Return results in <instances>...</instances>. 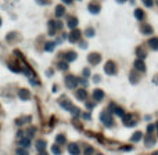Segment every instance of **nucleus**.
<instances>
[{
	"instance_id": "nucleus-8",
	"label": "nucleus",
	"mask_w": 158,
	"mask_h": 155,
	"mask_svg": "<svg viewBox=\"0 0 158 155\" xmlns=\"http://www.w3.org/2000/svg\"><path fill=\"white\" fill-rule=\"evenodd\" d=\"M104 92L101 90V89H95L93 90V93H92V97H93V100H95V103H97V101H101V100L104 99Z\"/></svg>"
},
{
	"instance_id": "nucleus-4",
	"label": "nucleus",
	"mask_w": 158,
	"mask_h": 155,
	"mask_svg": "<svg viewBox=\"0 0 158 155\" xmlns=\"http://www.w3.org/2000/svg\"><path fill=\"white\" fill-rule=\"evenodd\" d=\"M122 123L125 125L126 127H132V126H135V125L137 123V121L135 119V116H133L132 114H125L122 116Z\"/></svg>"
},
{
	"instance_id": "nucleus-22",
	"label": "nucleus",
	"mask_w": 158,
	"mask_h": 155,
	"mask_svg": "<svg viewBox=\"0 0 158 155\" xmlns=\"http://www.w3.org/2000/svg\"><path fill=\"white\" fill-rule=\"evenodd\" d=\"M147 43H148V47L151 50H155V51L158 50V37H151Z\"/></svg>"
},
{
	"instance_id": "nucleus-33",
	"label": "nucleus",
	"mask_w": 158,
	"mask_h": 155,
	"mask_svg": "<svg viewBox=\"0 0 158 155\" xmlns=\"http://www.w3.org/2000/svg\"><path fill=\"white\" fill-rule=\"evenodd\" d=\"M114 114H115V115H118V116H121V118H122V116L125 115V111H124V108H122V107H117V108H115V110H114Z\"/></svg>"
},
{
	"instance_id": "nucleus-56",
	"label": "nucleus",
	"mask_w": 158,
	"mask_h": 155,
	"mask_svg": "<svg viewBox=\"0 0 158 155\" xmlns=\"http://www.w3.org/2000/svg\"><path fill=\"white\" fill-rule=\"evenodd\" d=\"M152 82H154V83H158V78H154V79H152Z\"/></svg>"
},
{
	"instance_id": "nucleus-15",
	"label": "nucleus",
	"mask_w": 158,
	"mask_h": 155,
	"mask_svg": "<svg viewBox=\"0 0 158 155\" xmlns=\"http://www.w3.org/2000/svg\"><path fill=\"white\" fill-rule=\"evenodd\" d=\"M135 54L137 56V60H144L146 57H147V53H146L144 47H141V46L136 47V50H135Z\"/></svg>"
},
{
	"instance_id": "nucleus-2",
	"label": "nucleus",
	"mask_w": 158,
	"mask_h": 155,
	"mask_svg": "<svg viewBox=\"0 0 158 155\" xmlns=\"http://www.w3.org/2000/svg\"><path fill=\"white\" fill-rule=\"evenodd\" d=\"M64 82H65V86L68 87V89H75L78 86V78H76L75 75H67L65 78H64Z\"/></svg>"
},
{
	"instance_id": "nucleus-60",
	"label": "nucleus",
	"mask_w": 158,
	"mask_h": 155,
	"mask_svg": "<svg viewBox=\"0 0 158 155\" xmlns=\"http://www.w3.org/2000/svg\"><path fill=\"white\" fill-rule=\"evenodd\" d=\"M97 155H103V154H97Z\"/></svg>"
},
{
	"instance_id": "nucleus-39",
	"label": "nucleus",
	"mask_w": 158,
	"mask_h": 155,
	"mask_svg": "<svg viewBox=\"0 0 158 155\" xmlns=\"http://www.w3.org/2000/svg\"><path fill=\"white\" fill-rule=\"evenodd\" d=\"M17 155H29V152H28L25 148H21V147H19V148L17 149Z\"/></svg>"
},
{
	"instance_id": "nucleus-16",
	"label": "nucleus",
	"mask_w": 158,
	"mask_h": 155,
	"mask_svg": "<svg viewBox=\"0 0 158 155\" xmlns=\"http://www.w3.org/2000/svg\"><path fill=\"white\" fill-rule=\"evenodd\" d=\"M133 65H135V69H137L139 72H146V64L143 60H136V61L133 62Z\"/></svg>"
},
{
	"instance_id": "nucleus-42",
	"label": "nucleus",
	"mask_w": 158,
	"mask_h": 155,
	"mask_svg": "<svg viewBox=\"0 0 158 155\" xmlns=\"http://www.w3.org/2000/svg\"><path fill=\"white\" fill-rule=\"evenodd\" d=\"M38 4L40 6H47V4H50V0H35Z\"/></svg>"
},
{
	"instance_id": "nucleus-47",
	"label": "nucleus",
	"mask_w": 158,
	"mask_h": 155,
	"mask_svg": "<svg viewBox=\"0 0 158 155\" xmlns=\"http://www.w3.org/2000/svg\"><path fill=\"white\" fill-rule=\"evenodd\" d=\"M53 74H54V71H53L51 68H49L47 71H46V75H47L49 78H51V76H53Z\"/></svg>"
},
{
	"instance_id": "nucleus-30",
	"label": "nucleus",
	"mask_w": 158,
	"mask_h": 155,
	"mask_svg": "<svg viewBox=\"0 0 158 155\" xmlns=\"http://www.w3.org/2000/svg\"><path fill=\"white\" fill-rule=\"evenodd\" d=\"M141 137H143V133H141V132H136V133H135V134L132 136L130 141H132V143H137V141H139Z\"/></svg>"
},
{
	"instance_id": "nucleus-46",
	"label": "nucleus",
	"mask_w": 158,
	"mask_h": 155,
	"mask_svg": "<svg viewBox=\"0 0 158 155\" xmlns=\"http://www.w3.org/2000/svg\"><path fill=\"white\" fill-rule=\"evenodd\" d=\"M154 129H155L154 125H148V126H147V132H148V134H151L152 132H154Z\"/></svg>"
},
{
	"instance_id": "nucleus-1",
	"label": "nucleus",
	"mask_w": 158,
	"mask_h": 155,
	"mask_svg": "<svg viewBox=\"0 0 158 155\" xmlns=\"http://www.w3.org/2000/svg\"><path fill=\"white\" fill-rule=\"evenodd\" d=\"M100 121L101 123L104 125V126H107V127H111V126H114V119H112V115H111V112L110 111H103L100 114Z\"/></svg>"
},
{
	"instance_id": "nucleus-29",
	"label": "nucleus",
	"mask_w": 158,
	"mask_h": 155,
	"mask_svg": "<svg viewBox=\"0 0 158 155\" xmlns=\"http://www.w3.org/2000/svg\"><path fill=\"white\" fill-rule=\"evenodd\" d=\"M31 116H25V118H19V119H17L15 121V125L17 126H21V125H24V123H26V122H31Z\"/></svg>"
},
{
	"instance_id": "nucleus-41",
	"label": "nucleus",
	"mask_w": 158,
	"mask_h": 155,
	"mask_svg": "<svg viewBox=\"0 0 158 155\" xmlns=\"http://www.w3.org/2000/svg\"><path fill=\"white\" fill-rule=\"evenodd\" d=\"M95 107H96V103H95V101H88V103H86V108H88L89 111H90V110H93Z\"/></svg>"
},
{
	"instance_id": "nucleus-53",
	"label": "nucleus",
	"mask_w": 158,
	"mask_h": 155,
	"mask_svg": "<svg viewBox=\"0 0 158 155\" xmlns=\"http://www.w3.org/2000/svg\"><path fill=\"white\" fill-rule=\"evenodd\" d=\"M56 92H58V86H57V85H54V86H53V93H56Z\"/></svg>"
},
{
	"instance_id": "nucleus-24",
	"label": "nucleus",
	"mask_w": 158,
	"mask_h": 155,
	"mask_svg": "<svg viewBox=\"0 0 158 155\" xmlns=\"http://www.w3.org/2000/svg\"><path fill=\"white\" fill-rule=\"evenodd\" d=\"M144 141H146V147H152L154 145V143H155V137H152L151 134H147L144 138Z\"/></svg>"
},
{
	"instance_id": "nucleus-51",
	"label": "nucleus",
	"mask_w": 158,
	"mask_h": 155,
	"mask_svg": "<svg viewBox=\"0 0 158 155\" xmlns=\"http://www.w3.org/2000/svg\"><path fill=\"white\" fill-rule=\"evenodd\" d=\"M130 149H132L130 145H125V147H122V151H130Z\"/></svg>"
},
{
	"instance_id": "nucleus-44",
	"label": "nucleus",
	"mask_w": 158,
	"mask_h": 155,
	"mask_svg": "<svg viewBox=\"0 0 158 155\" xmlns=\"http://www.w3.org/2000/svg\"><path fill=\"white\" fill-rule=\"evenodd\" d=\"M63 26H64V24L61 22V21H56V28H57V31H61Z\"/></svg>"
},
{
	"instance_id": "nucleus-3",
	"label": "nucleus",
	"mask_w": 158,
	"mask_h": 155,
	"mask_svg": "<svg viewBox=\"0 0 158 155\" xmlns=\"http://www.w3.org/2000/svg\"><path fill=\"white\" fill-rule=\"evenodd\" d=\"M104 72H106L107 75H110V76H114V75H117V72H118L117 64H115L114 61H107V64L104 65Z\"/></svg>"
},
{
	"instance_id": "nucleus-37",
	"label": "nucleus",
	"mask_w": 158,
	"mask_h": 155,
	"mask_svg": "<svg viewBox=\"0 0 158 155\" xmlns=\"http://www.w3.org/2000/svg\"><path fill=\"white\" fill-rule=\"evenodd\" d=\"M85 35H86L88 37H93V36H95V29H93V28H86Z\"/></svg>"
},
{
	"instance_id": "nucleus-45",
	"label": "nucleus",
	"mask_w": 158,
	"mask_h": 155,
	"mask_svg": "<svg viewBox=\"0 0 158 155\" xmlns=\"http://www.w3.org/2000/svg\"><path fill=\"white\" fill-rule=\"evenodd\" d=\"M93 154V148L92 147H86V149H85V155H92Z\"/></svg>"
},
{
	"instance_id": "nucleus-43",
	"label": "nucleus",
	"mask_w": 158,
	"mask_h": 155,
	"mask_svg": "<svg viewBox=\"0 0 158 155\" xmlns=\"http://www.w3.org/2000/svg\"><path fill=\"white\" fill-rule=\"evenodd\" d=\"M29 82H31L32 86H35V85H36V86H39V85H40V82H39L36 78H35V79H33V78H31V79H29Z\"/></svg>"
},
{
	"instance_id": "nucleus-59",
	"label": "nucleus",
	"mask_w": 158,
	"mask_h": 155,
	"mask_svg": "<svg viewBox=\"0 0 158 155\" xmlns=\"http://www.w3.org/2000/svg\"><path fill=\"white\" fill-rule=\"evenodd\" d=\"M0 26H1V18H0Z\"/></svg>"
},
{
	"instance_id": "nucleus-14",
	"label": "nucleus",
	"mask_w": 158,
	"mask_h": 155,
	"mask_svg": "<svg viewBox=\"0 0 158 155\" xmlns=\"http://www.w3.org/2000/svg\"><path fill=\"white\" fill-rule=\"evenodd\" d=\"M75 96L78 100H81V101H85V100L88 99V92H86V89H78L75 92Z\"/></svg>"
},
{
	"instance_id": "nucleus-26",
	"label": "nucleus",
	"mask_w": 158,
	"mask_h": 155,
	"mask_svg": "<svg viewBox=\"0 0 158 155\" xmlns=\"http://www.w3.org/2000/svg\"><path fill=\"white\" fill-rule=\"evenodd\" d=\"M22 74L26 75L29 79H31V78H33V76H36V75L33 74V71H32L31 68H28V67H24V68H22Z\"/></svg>"
},
{
	"instance_id": "nucleus-40",
	"label": "nucleus",
	"mask_w": 158,
	"mask_h": 155,
	"mask_svg": "<svg viewBox=\"0 0 158 155\" xmlns=\"http://www.w3.org/2000/svg\"><path fill=\"white\" fill-rule=\"evenodd\" d=\"M82 74H83V78H85V79H89V78H90V68H85Z\"/></svg>"
},
{
	"instance_id": "nucleus-13",
	"label": "nucleus",
	"mask_w": 158,
	"mask_h": 155,
	"mask_svg": "<svg viewBox=\"0 0 158 155\" xmlns=\"http://www.w3.org/2000/svg\"><path fill=\"white\" fill-rule=\"evenodd\" d=\"M60 105L63 107L64 110H67V111H71V108L74 107L72 105V103H71L67 97H61V100H60Z\"/></svg>"
},
{
	"instance_id": "nucleus-21",
	"label": "nucleus",
	"mask_w": 158,
	"mask_h": 155,
	"mask_svg": "<svg viewBox=\"0 0 158 155\" xmlns=\"http://www.w3.org/2000/svg\"><path fill=\"white\" fill-rule=\"evenodd\" d=\"M18 144H19L21 148H28V147L31 145V140H29L28 137H22V138H19Z\"/></svg>"
},
{
	"instance_id": "nucleus-19",
	"label": "nucleus",
	"mask_w": 158,
	"mask_h": 155,
	"mask_svg": "<svg viewBox=\"0 0 158 155\" xmlns=\"http://www.w3.org/2000/svg\"><path fill=\"white\" fill-rule=\"evenodd\" d=\"M46 145H47V143L44 140H38L35 143V147H36V149H38L39 152H43L44 149H46Z\"/></svg>"
},
{
	"instance_id": "nucleus-61",
	"label": "nucleus",
	"mask_w": 158,
	"mask_h": 155,
	"mask_svg": "<svg viewBox=\"0 0 158 155\" xmlns=\"http://www.w3.org/2000/svg\"><path fill=\"white\" fill-rule=\"evenodd\" d=\"M157 4H158V0H157Z\"/></svg>"
},
{
	"instance_id": "nucleus-27",
	"label": "nucleus",
	"mask_w": 158,
	"mask_h": 155,
	"mask_svg": "<svg viewBox=\"0 0 158 155\" xmlns=\"http://www.w3.org/2000/svg\"><path fill=\"white\" fill-rule=\"evenodd\" d=\"M56 47V42H46L44 43V51H53Z\"/></svg>"
},
{
	"instance_id": "nucleus-38",
	"label": "nucleus",
	"mask_w": 158,
	"mask_h": 155,
	"mask_svg": "<svg viewBox=\"0 0 158 155\" xmlns=\"http://www.w3.org/2000/svg\"><path fill=\"white\" fill-rule=\"evenodd\" d=\"M141 3H143L147 8H150V7L154 6V0H141Z\"/></svg>"
},
{
	"instance_id": "nucleus-54",
	"label": "nucleus",
	"mask_w": 158,
	"mask_h": 155,
	"mask_svg": "<svg viewBox=\"0 0 158 155\" xmlns=\"http://www.w3.org/2000/svg\"><path fill=\"white\" fill-rule=\"evenodd\" d=\"M38 155H49V154H46V151H43V152H39Z\"/></svg>"
},
{
	"instance_id": "nucleus-12",
	"label": "nucleus",
	"mask_w": 158,
	"mask_h": 155,
	"mask_svg": "<svg viewBox=\"0 0 158 155\" xmlns=\"http://www.w3.org/2000/svg\"><path fill=\"white\" fill-rule=\"evenodd\" d=\"M88 10H89L90 14H99L100 10H101V6L99 4V3H89Z\"/></svg>"
},
{
	"instance_id": "nucleus-17",
	"label": "nucleus",
	"mask_w": 158,
	"mask_h": 155,
	"mask_svg": "<svg viewBox=\"0 0 158 155\" xmlns=\"http://www.w3.org/2000/svg\"><path fill=\"white\" fill-rule=\"evenodd\" d=\"M140 31H141V33H143V35H151L152 32H154V29H152V26L150 24H141V26H140Z\"/></svg>"
},
{
	"instance_id": "nucleus-7",
	"label": "nucleus",
	"mask_w": 158,
	"mask_h": 155,
	"mask_svg": "<svg viewBox=\"0 0 158 155\" xmlns=\"http://www.w3.org/2000/svg\"><path fill=\"white\" fill-rule=\"evenodd\" d=\"M61 57H64V60L70 64V62L75 61L78 56H76L75 51H72V50H71V51H67V53H61Z\"/></svg>"
},
{
	"instance_id": "nucleus-31",
	"label": "nucleus",
	"mask_w": 158,
	"mask_h": 155,
	"mask_svg": "<svg viewBox=\"0 0 158 155\" xmlns=\"http://www.w3.org/2000/svg\"><path fill=\"white\" fill-rule=\"evenodd\" d=\"M7 67H8V69H10V71H13V72H15V74H19V72H22V69L18 68L15 64H8Z\"/></svg>"
},
{
	"instance_id": "nucleus-11",
	"label": "nucleus",
	"mask_w": 158,
	"mask_h": 155,
	"mask_svg": "<svg viewBox=\"0 0 158 155\" xmlns=\"http://www.w3.org/2000/svg\"><path fill=\"white\" fill-rule=\"evenodd\" d=\"M68 152L71 155H79L81 154V148H79V145L76 143H71L68 144Z\"/></svg>"
},
{
	"instance_id": "nucleus-20",
	"label": "nucleus",
	"mask_w": 158,
	"mask_h": 155,
	"mask_svg": "<svg viewBox=\"0 0 158 155\" xmlns=\"http://www.w3.org/2000/svg\"><path fill=\"white\" fill-rule=\"evenodd\" d=\"M54 14H56V17H57V18H61L64 14H65V7H64L63 4H58V6L56 7V11H54Z\"/></svg>"
},
{
	"instance_id": "nucleus-18",
	"label": "nucleus",
	"mask_w": 158,
	"mask_h": 155,
	"mask_svg": "<svg viewBox=\"0 0 158 155\" xmlns=\"http://www.w3.org/2000/svg\"><path fill=\"white\" fill-rule=\"evenodd\" d=\"M47 26H49V35H50V36H54V35H56V32H57V28H56V21H54V19H50V21L47 22Z\"/></svg>"
},
{
	"instance_id": "nucleus-23",
	"label": "nucleus",
	"mask_w": 158,
	"mask_h": 155,
	"mask_svg": "<svg viewBox=\"0 0 158 155\" xmlns=\"http://www.w3.org/2000/svg\"><path fill=\"white\" fill-rule=\"evenodd\" d=\"M140 78L137 74H135V71H132L130 74H129V82L132 83V85H136V83H139Z\"/></svg>"
},
{
	"instance_id": "nucleus-52",
	"label": "nucleus",
	"mask_w": 158,
	"mask_h": 155,
	"mask_svg": "<svg viewBox=\"0 0 158 155\" xmlns=\"http://www.w3.org/2000/svg\"><path fill=\"white\" fill-rule=\"evenodd\" d=\"M72 1H74V0H63L64 4H68V6H70V4H72Z\"/></svg>"
},
{
	"instance_id": "nucleus-25",
	"label": "nucleus",
	"mask_w": 158,
	"mask_h": 155,
	"mask_svg": "<svg viewBox=\"0 0 158 155\" xmlns=\"http://www.w3.org/2000/svg\"><path fill=\"white\" fill-rule=\"evenodd\" d=\"M135 18L137 19V21H143L144 19V11L141 8H136L135 10Z\"/></svg>"
},
{
	"instance_id": "nucleus-48",
	"label": "nucleus",
	"mask_w": 158,
	"mask_h": 155,
	"mask_svg": "<svg viewBox=\"0 0 158 155\" xmlns=\"http://www.w3.org/2000/svg\"><path fill=\"white\" fill-rule=\"evenodd\" d=\"M82 116H83V119H85V121H90V119H92V116H90V114H83Z\"/></svg>"
},
{
	"instance_id": "nucleus-49",
	"label": "nucleus",
	"mask_w": 158,
	"mask_h": 155,
	"mask_svg": "<svg viewBox=\"0 0 158 155\" xmlns=\"http://www.w3.org/2000/svg\"><path fill=\"white\" fill-rule=\"evenodd\" d=\"M93 82H95V83H99V82H100V76H99V75H95V78H93Z\"/></svg>"
},
{
	"instance_id": "nucleus-55",
	"label": "nucleus",
	"mask_w": 158,
	"mask_h": 155,
	"mask_svg": "<svg viewBox=\"0 0 158 155\" xmlns=\"http://www.w3.org/2000/svg\"><path fill=\"white\" fill-rule=\"evenodd\" d=\"M126 0H117V3H125Z\"/></svg>"
},
{
	"instance_id": "nucleus-36",
	"label": "nucleus",
	"mask_w": 158,
	"mask_h": 155,
	"mask_svg": "<svg viewBox=\"0 0 158 155\" xmlns=\"http://www.w3.org/2000/svg\"><path fill=\"white\" fill-rule=\"evenodd\" d=\"M51 152L54 155H61V149H60V147H58L57 144H54V145L51 147Z\"/></svg>"
},
{
	"instance_id": "nucleus-58",
	"label": "nucleus",
	"mask_w": 158,
	"mask_h": 155,
	"mask_svg": "<svg viewBox=\"0 0 158 155\" xmlns=\"http://www.w3.org/2000/svg\"><path fill=\"white\" fill-rule=\"evenodd\" d=\"M155 127H157V130H158V122H157V125H155Z\"/></svg>"
},
{
	"instance_id": "nucleus-50",
	"label": "nucleus",
	"mask_w": 158,
	"mask_h": 155,
	"mask_svg": "<svg viewBox=\"0 0 158 155\" xmlns=\"http://www.w3.org/2000/svg\"><path fill=\"white\" fill-rule=\"evenodd\" d=\"M79 46H81L82 49H86V47H88V44H86V42H79Z\"/></svg>"
},
{
	"instance_id": "nucleus-5",
	"label": "nucleus",
	"mask_w": 158,
	"mask_h": 155,
	"mask_svg": "<svg viewBox=\"0 0 158 155\" xmlns=\"http://www.w3.org/2000/svg\"><path fill=\"white\" fill-rule=\"evenodd\" d=\"M81 36H82V32L79 29H74L68 35V42L70 43H78V42H81Z\"/></svg>"
},
{
	"instance_id": "nucleus-57",
	"label": "nucleus",
	"mask_w": 158,
	"mask_h": 155,
	"mask_svg": "<svg viewBox=\"0 0 158 155\" xmlns=\"http://www.w3.org/2000/svg\"><path fill=\"white\" fill-rule=\"evenodd\" d=\"M151 155H158V151H155V152H152Z\"/></svg>"
},
{
	"instance_id": "nucleus-34",
	"label": "nucleus",
	"mask_w": 158,
	"mask_h": 155,
	"mask_svg": "<svg viewBox=\"0 0 158 155\" xmlns=\"http://www.w3.org/2000/svg\"><path fill=\"white\" fill-rule=\"evenodd\" d=\"M35 133H36V127H29L28 130H26V136H28V138H31V137L35 136Z\"/></svg>"
},
{
	"instance_id": "nucleus-6",
	"label": "nucleus",
	"mask_w": 158,
	"mask_h": 155,
	"mask_svg": "<svg viewBox=\"0 0 158 155\" xmlns=\"http://www.w3.org/2000/svg\"><path fill=\"white\" fill-rule=\"evenodd\" d=\"M88 61L90 65H99L101 62V54H99V53H90L88 56Z\"/></svg>"
},
{
	"instance_id": "nucleus-28",
	"label": "nucleus",
	"mask_w": 158,
	"mask_h": 155,
	"mask_svg": "<svg viewBox=\"0 0 158 155\" xmlns=\"http://www.w3.org/2000/svg\"><path fill=\"white\" fill-rule=\"evenodd\" d=\"M57 68L60 71H67V69L70 68V65H68L67 61H60V62H57Z\"/></svg>"
},
{
	"instance_id": "nucleus-35",
	"label": "nucleus",
	"mask_w": 158,
	"mask_h": 155,
	"mask_svg": "<svg viewBox=\"0 0 158 155\" xmlns=\"http://www.w3.org/2000/svg\"><path fill=\"white\" fill-rule=\"evenodd\" d=\"M65 141H67V140H65V136H64V134H57V137H56V143L64 144Z\"/></svg>"
},
{
	"instance_id": "nucleus-10",
	"label": "nucleus",
	"mask_w": 158,
	"mask_h": 155,
	"mask_svg": "<svg viewBox=\"0 0 158 155\" xmlns=\"http://www.w3.org/2000/svg\"><path fill=\"white\" fill-rule=\"evenodd\" d=\"M78 24H79V21H78L76 17H68V18H67V26H68L70 29H72V31L76 29Z\"/></svg>"
},
{
	"instance_id": "nucleus-9",
	"label": "nucleus",
	"mask_w": 158,
	"mask_h": 155,
	"mask_svg": "<svg viewBox=\"0 0 158 155\" xmlns=\"http://www.w3.org/2000/svg\"><path fill=\"white\" fill-rule=\"evenodd\" d=\"M18 97L22 100V101H28V100H31V92H29L28 89H19Z\"/></svg>"
},
{
	"instance_id": "nucleus-32",
	"label": "nucleus",
	"mask_w": 158,
	"mask_h": 155,
	"mask_svg": "<svg viewBox=\"0 0 158 155\" xmlns=\"http://www.w3.org/2000/svg\"><path fill=\"white\" fill-rule=\"evenodd\" d=\"M71 115H72V116H74V118H76V116H79V115H81V111H79V108H78V107H72V108H71Z\"/></svg>"
}]
</instances>
